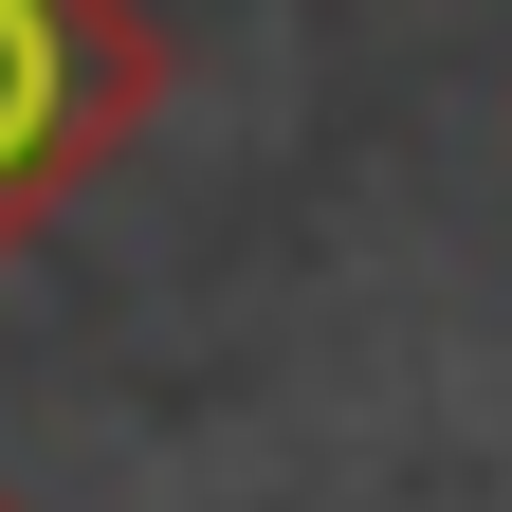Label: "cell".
Here are the masks:
<instances>
[{
  "label": "cell",
  "instance_id": "cell-1",
  "mask_svg": "<svg viewBox=\"0 0 512 512\" xmlns=\"http://www.w3.org/2000/svg\"><path fill=\"white\" fill-rule=\"evenodd\" d=\"M165 110V37L128 0H0V256Z\"/></svg>",
  "mask_w": 512,
  "mask_h": 512
},
{
  "label": "cell",
  "instance_id": "cell-2",
  "mask_svg": "<svg viewBox=\"0 0 512 512\" xmlns=\"http://www.w3.org/2000/svg\"><path fill=\"white\" fill-rule=\"evenodd\" d=\"M0 512H19V494H0Z\"/></svg>",
  "mask_w": 512,
  "mask_h": 512
}]
</instances>
